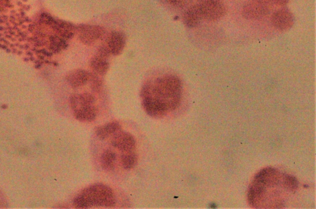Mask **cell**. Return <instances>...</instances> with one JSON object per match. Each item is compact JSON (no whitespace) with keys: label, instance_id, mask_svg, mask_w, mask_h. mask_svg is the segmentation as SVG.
Listing matches in <instances>:
<instances>
[{"label":"cell","instance_id":"1","mask_svg":"<svg viewBox=\"0 0 316 209\" xmlns=\"http://www.w3.org/2000/svg\"><path fill=\"white\" fill-rule=\"evenodd\" d=\"M298 188L292 175L272 167L258 172L250 186L248 202L256 209H282Z\"/></svg>","mask_w":316,"mask_h":209},{"label":"cell","instance_id":"2","mask_svg":"<svg viewBox=\"0 0 316 209\" xmlns=\"http://www.w3.org/2000/svg\"><path fill=\"white\" fill-rule=\"evenodd\" d=\"M149 84L150 93L147 97H155L164 103L168 112L174 111L179 107L183 89L179 78L172 75H164Z\"/></svg>","mask_w":316,"mask_h":209},{"label":"cell","instance_id":"3","mask_svg":"<svg viewBox=\"0 0 316 209\" xmlns=\"http://www.w3.org/2000/svg\"><path fill=\"white\" fill-rule=\"evenodd\" d=\"M116 203V196L109 186L95 183L82 190L74 198L73 205L77 209H88L93 206L112 208Z\"/></svg>","mask_w":316,"mask_h":209},{"label":"cell","instance_id":"4","mask_svg":"<svg viewBox=\"0 0 316 209\" xmlns=\"http://www.w3.org/2000/svg\"><path fill=\"white\" fill-rule=\"evenodd\" d=\"M197 4L203 19L207 21H219L226 14V6L222 0H200Z\"/></svg>","mask_w":316,"mask_h":209},{"label":"cell","instance_id":"5","mask_svg":"<svg viewBox=\"0 0 316 209\" xmlns=\"http://www.w3.org/2000/svg\"><path fill=\"white\" fill-rule=\"evenodd\" d=\"M272 6L263 0H248L242 7V15L252 21L262 19L270 13Z\"/></svg>","mask_w":316,"mask_h":209},{"label":"cell","instance_id":"6","mask_svg":"<svg viewBox=\"0 0 316 209\" xmlns=\"http://www.w3.org/2000/svg\"><path fill=\"white\" fill-rule=\"evenodd\" d=\"M77 31L80 42L87 46L94 44L105 34L104 28L91 25H80L77 27Z\"/></svg>","mask_w":316,"mask_h":209},{"label":"cell","instance_id":"7","mask_svg":"<svg viewBox=\"0 0 316 209\" xmlns=\"http://www.w3.org/2000/svg\"><path fill=\"white\" fill-rule=\"evenodd\" d=\"M271 22L275 29L286 31L292 28L295 23V17L289 9L283 7L273 13Z\"/></svg>","mask_w":316,"mask_h":209},{"label":"cell","instance_id":"8","mask_svg":"<svg viewBox=\"0 0 316 209\" xmlns=\"http://www.w3.org/2000/svg\"><path fill=\"white\" fill-rule=\"evenodd\" d=\"M111 143L114 147L117 148L120 152H128L134 151L136 146L134 136L127 132H119L115 133L112 137Z\"/></svg>","mask_w":316,"mask_h":209},{"label":"cell","instance_id":"9","mask_svg":"<svg viewBox=\"0 0 316 209\" xmlns=\"http://www.w3.org/2000/svg\"><path fill=\"white\" fill-rule=\"evenodd\" d=\"M142 106L147 114L154 118L164 117L169 112L164 103L153 97L143 99Z\"/></svg>","mask_w":316,"mask_h":209},{"label":"cell","instance_id":"10","mask_svg":"<svg viewBox=\"0 0 316 209\" xmlns=\"http://www.w3.org/2000/svg\"><path fill=\"white\" fill-rule=\"evenodd\" d=\"M106 46L111 55H119L121 54L125 46V37L122 33L113 31L110 33L107 38Z\"/></svg>","mask_w":316,"mask_h":209},{"label":"cell","instance_id":"11","mask_svg":"<svg viewBox=\"0 0 316 209\" xmlns=\"http://www.w3.org/2000/svg\"><path fill=\"white\" fill-rule=\"evenodd\" d=\"M91 73L82 69L75 70L67 75V82L73 88L84 86L90 82Z\"/></svg>","mask_w":316,"mask_h":209},{"label":"cell","instance_id":"12","mask_svg":"<svg viewBox=\"0 0 316 209\" xmlns=\"http://www.w3.org/2000/svg\"><path fill=\"white\" fill-rule=\"evenodd\" d=\"M203 20L202 14L197 4L193 5L188 8L183 16V21L185 26L190 29L199 26Z\"/></svg>","mask_w":316,"mask_h":209},{"label":"cell","instance_id":"13","mask_svg":"<svg viewBox=\"0 0 316 209\" xmlns=\"http://www.w3.org/2000/svg\"><path fill=\"white\" fill-rule=\"evenodd\" d=\"M73 112L76 119L81 122H94L97 117V109L94 105L84 106Z\"/></svg>","mask_w":316,"mask_h":209},{"label":"cell","instance_id":"14","mask_svg":"<svg viewBox=\"0 0 316 209\" xmlns=\"http://www.w3.org/2000/svg\"><path fill=\"white\" fill-rule=\"evenodd\" d=\"M69 101L71 109L74 111L84 106L94 105L95 97L90 93L85 92L71 95Z\"/></svg>","mask_w":316,"mask_h":209},{"label":"cell","instance_id":"15","mask_svg":"<svg viewBox=\"0 0 316 209\" xmlns=\"http://www.w3.org/2000/svg\"><path fill=\"white\" fill-rule=\"evenodd\" d=\"M121 125L117 122H112L107 124L102 125V126L97 127L95 129V133L100 140H105L110 135H114L115 133L119 132L121 130Z\"/></svg>","mask_w":316,"mask_h":209},{"label":"cell","instance_id":"16","mask_svg":"<svg viewBox=\"0 0 316 209\" xmlns=\"http://www.w3.org/2000/svg\"><path fill=\"white\" fill-rule=\"evenodd\" d=\"M90 67L95 73L100 76H104L108 71L109 63L107 59L95 55L93 57L90 63Z\"/></svg>","mask_w":316,"mask_h":209},{"label":"cell","instance_id":"17","mask_svg":"<svg viewBox=\"0 0 316 209\" xmlns=\"http://www.w3.org/2000/svg\"><path fill=\"white\" fill-rule=\"evenodd\" d=\"M116 155L111 150H105L102 153L100 163L101 166L105 170L112 171L115 167L116 165Z\"/></svg>","mask_w":316,"mask_h":209},{"label":"cell","instance_id":"18","mask_svg":"<svg viewBox=\"0 0 316 209\" xmlns=\"http://www.w3.org/2000/svg\"><path fill=\"white\" fill-rule=\"evenodd\" d=\"M122 165L123 167L126 170L132 169L137 165L138 162L137 155L132 151V152H123L121 157Z\"/></svg>","mask_w":316,"mask_h":209},{"label":"cell","instance_id":"19","mask_svg":"<svg viewBox=\"0 0 316 209\" xmlns=\"http://www.w3.org/2000/svg\"><path fill=\"white\" fill-rule=\"evenodd\" d=\"M100 77L101 76L94 72L92 74L91 73L89 82L91 83V88L93 91L95 92L101 91L103 87V80Z\"/></svg>","mask_w":316,"mask_h":209},{"label":"cell","instance_id":"20","mask_svg":"<svg viewBox=\"0 0 316 209\" xmlns=\"http://www.w3.org/2000/svg\"><path fill=\"white\" fill-rule=\"evenodd\" d=\"M111 53L110 52L107 46L100 47L99 50H98L97 54L98 56L104 58V59H108V58L111 56Z\"/></svg>","mask_w":316,"mask_h":209},{"label":"cell","instance_id":"21","mask_svg":"<svg viewBox=\"0 0 316 209\" xmlns=\"http://www.w3.org/2000/svg\"><path fill=\"white\" fill-rule=\"evenodd\" d=\"M168 3L176 7H182L186 4V0H167Z\"/></svg>","mask_w":316,"mask_h":209},{"label":"cell","instance_id":"22","mask_svg":"<svg viewBox=\"0 0 316 209\" xmlns=\"http://www.w3.org/2000/svg\"><path fill=\"white\" fill-rule=\"evenodd\" d=\"M290 0H274V4L281 7H284L289 2Z\"/></svg>","mask_w":316,"mask_h":209},{"label":"cell","instance_id":"23","mask_svg":"<svg viewBox=\"0 0 316 209\" xmlns=\"http://www.w3.org/2000/svg\"><path fill=\"white\" fill-rule=\"evenodd\" d=\"M263 1H264L267 2V3H269V4L272 5V6H273V4H274V0H263Z\"/></svg>","mask_w":316,"mask_h":209}]
</instances>
